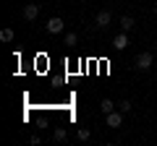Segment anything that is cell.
<instances>
[{"label":"cell","instance_id":"obj_1","mask_svg":"<svg viewBox=\"0 0 157 146\" xmlns=\"http://www.w3.org/2000/svg\"><path fill=\"white\" fill-rule=\"evenodd\" d=\"M152 63H155V55H152L149 50L139 52V55H136V71H149Z\"/></svg>","mask_w":157,"mask_h":146},{"label":"cell","instance_id":"obj_2","mask_svg":"<svg viewBox=\"0 0 157 146\" xmlns=\"http://www.w3.org/2000/svg\"><path fill=\"white\" fill-rule=\"evenodd\" d=\"M39 13H42V5L39 3H26L24 5V21H37Z\"/></svg>","mask_w":157,"mask_h":146},{"label":"cell","instance_id":"obj_3","mask_svg":"<svg viewBox=\"0 0 157 146\" xmlns=\"http://www.w3.org/2000/svg\"><path fill=\"white\" fill-rule=\"evenodd\" d=\"M123 115H126V112H121V110H113V112H107V115H105L107 128H121V125H123Z\"/></svg>","mask_w":157,"mask_h":146},{"label":"cell","instance_id":"obj_4","mask_svg":"<svg viewBox=\"0 0 157 146\" xmlns=\"http://www.w3.org/2000/svg\"><path fill=\"white\" fill-rule=\"evenodd\" d=\"M45 29H47V34H60L63 29H66V21H63L60 16H52L50 21L45 24Z\"/></svg>","mask_w":157,"mask_h":146},{"label":"cell","instance_id":"obj_5","mask_svg":"<svg viewBox=\"0 0 157 146\" xmlns=\"http://www.w3.org/2000/svg\"><path fill=\"white\" fill-rule=\"evenodd\" d=\"M128 47V31H118L115 37H113V50H126Z\"/></svg>","mask_w":157,"mask_h":146},{"label":"cell","instance_id":"obj_6","mask_svg":"<svg viewBox=\"0 0 157 146\" xmlns=\"http://www.w3.org/2000/svg\"><path fill=\"white\" fill-rule=\"evenodd\" d=\"M94 21H97V26H100V29H107V26H110V21H113V13L110 11H100Z\"/></svg>","mask_w":157,"mask_h":146},{"label":"cell","instance_id":"obj_7","mask_svg":"<svg viewBox=\"0 0 157 146\" xmlns=\"http://www.w3.org/2000/svg\"><path fill=\"white\" fill-rule=\"evenodd\" d=\"M113 110H118V104H115L113 99H107V97H105V99L100 102V112H102V115H107V112H113Z\"/></svg>","mask_w":157,"mask_h":146},{"label":"cell","instance_id":"obj_8","mask_svg":"<svg viewBox=\"0 0 157 146\" xmlns=\"http://www.w3.org/2000/svg\"><path fill=\"white\" fill-rule=\"evenodd\" d=\"M134 26H136V21L131 16H121V31H131Z\"/></svg>","mask_w":157,"mask_h":146},{"label":"cell","instance_id":"obj_9","mask_svg":"<svg viewBox=\"0 0 157 146\" xmlns=\"http://www.w3.org/2000/svg\"><path fill=\"white\" fill-rule=\"evenodd\" d=\"M76 42H78V34L76 31H68L66 37H63V45H66V47H76Z\"/></svg>","mask_w":157,"mask_h":146},{"label":"cell","instance_id":"obj_10","mask_svg":"<svg viewBox=\"0 0 157 146\" xmlns=\"http://www.w3.org/2000/svg\"><path fill=\"white\" fill-rule=\"evenodd\" d=\"M76 138L81 141V144H86V141L92 138V130H89V128H78V130H76Z\"/></svg>","mask_w":157,"mask_h":146},{"label":"cell","instance_id":"obj_11","mask_svg":"<svg viewBox=\"0 0 157 146\" xmlns=\"http://www.w3.org/2000/svg\"><path fill=\"white\" fill-rule=\"evenodd\" d=\"M52 138H55V141H60V144H63V141H68V130H66V128H55Z\"/></svg>","mask_w":157,"mask_h":146},{"label":"cell","instance_id":"obj_12","mask_svg":"<svg viewBox=\"0 0 157 146\" xmlns=\"http://www.w3.org/2000/svg\"><path fill=\"white\" fill-rule=\"evenodd\" d=\"M13 37H16V34H13V29H3V31H0V39H3V42H13Z\"/></svg>","mask_w":157,"mask_h":146},{"label":"cell","instance_id":"obj_13","mask_svg":"<svg viewBox=\"0 0 157 146\" xmlns=\"http://www.w3.org/2000/svg\"><path fill=\"white\" fill-rule=\"evenodd\" d=\"M118 110H121V112H131V110H134V104H131L128 99H121V102H118Z\"/></svg>","mask_w":157,"mask_h":146},{"label":"cell","instance_id":"obj_14","mask_svg":"<svg viewBox=\"0 0 157 146\" xmlns=\"http://www.w3.org/2000/svg\"><path fill=\"white\" fill-rule=\"evenodd\" d=\"M155 13H157V3H155Z\"/></svg>","mask_w":157,"mask_h":146}]
</instances>
